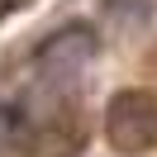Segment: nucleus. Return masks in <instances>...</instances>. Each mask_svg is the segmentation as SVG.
Returning a JSON list of instances; mask_svg holds the SVG:
<instances>
[{"label":"nucleus","mask_w":157,"mask_h":157,"mask_svg":"<svg viewBox=\"0 0 157 157\" xmlns=\"http://www.w3.org/2000/svg\"><path fill=\"white\" fill-rule=\"evenodd\" d=\"M105 138L119 152H147L157 143V100L147 90H119L105 109Z\"/></svg>","instance_id":"1"},{"label":"nucleus","mask_w":157,"mask_h":157,"mask_svg":"<svg viewBox=\"0 0 157 157\" xmlns=\"http://www.w3.org/2000/svg\"><path fill=\"white\" fill-rule=\"evenodd\" d=\"M24 5H29V0H0V19H5V14H14V10H24Z\"/></svg>","instance_id":"2"}]
</instances>
